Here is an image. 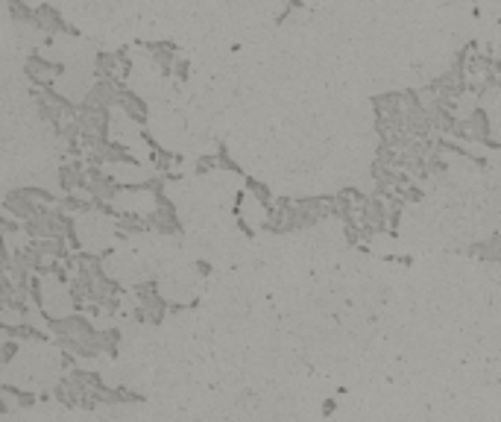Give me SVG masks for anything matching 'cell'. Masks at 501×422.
Segmentation results:
<instances>
[{
    "label": "cell",
    "mask_w": 501,
    "mask_h": 422,
    "mask_svg": "<svg viewBox=\"0 0 501 422\" xmlns=\"http://www.w3.org/2000/svg\"><path fill=\"white\" fill-rule=\"evenodd\" d=\"M237 223H241V229L246 232H258L264 229V226H270V202H264L261 197H255L253 191H244L241 200H237Z\"/></svg>",
    "instance_id": "cell-1"
},
{
    "label": "cell",
    "mask_w": 501,
    "mask_h": 422,
    "mask_svg": "<svg viewBox=\"0 0 501 422\" xmlns=\"http://www.w3.org/2000/svg\"><path fill=\"white\" fill-rule=\"evenodd\" d=\"M24 73L32 80V85H56L65 71L56 59H47L45 53H32L24 62Z\"/></svg>",
    "instance_id": "cell-2"
}]
</instances>
